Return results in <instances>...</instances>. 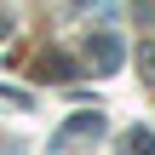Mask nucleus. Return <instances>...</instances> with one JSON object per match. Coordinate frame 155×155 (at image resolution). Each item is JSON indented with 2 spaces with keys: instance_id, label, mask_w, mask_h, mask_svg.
<instances>
[{
  "instance_id": "obj_5",
  "label": "nucleus",
  "mask_w": 155,
  "mask_h": 155,
  "mask_svg": "<svg viewBox=\"0 0 155 155\" xmlns=\"http://www.w3.org/2000/svg\"><path fill=\"white\" fill-rule=\"evenodd\" d=\"M75 6H92V0H75Z\"/></svg>"
},
{
  "instance_id": "obj_6",
  "label": "nucleus",
  "mask_w": 155,
  "mask_h": 155,
  "mask_svg": "<svg viewBox=\"0 0 155 155\" xmlns=\"http://www.w3.org/2000/svg\"><path fill=\"white\" fill-rule=\"evenodd\" d=\"M0 155H17V150H0Z\"/></svg>"
},
{
  "instance_id": "obj_3",
  "label": "nucleus",
  "mask_w": 155,
  "mask_h": 155,
  "mask_svg": "<svg viewBox=\"0 0 155 155\" xmlns=\"http://www.w3.org/2000/svg\"><path fill=\"white\" fill-rule=\"evenodd\" d=\"M35 75H52V81H69V75H75V69H69V58H63V52H46V58H40V69H35Z\"/></svg>"
},
{
  "instance_id": "obj_4",
  "label": "nucleus",
  "mask_w": 155,
  "mask_h": 155,
  "mask_svg": "<svg viewBox=\"0 0 155 155\" xmlns=\"http://www.w3.org/2000/svg\"><path fill=\"white\" fill-rule=\"evenodd\" d=\"M127 150L132 155H155V132L150 127H132V132H127Z\"/></svg>"
},
{
  "instance_id": "obj_1",
  "label": "nucleus",
  "mask_w": 155,
  "mask_h": 155,
  "mask_svg": "<svg viewBox=\"0 0 155 155\" xmlns=\"http://www.w3.org/2000/svg\"><path fill=\"white\" fill-rule=\"evenodd\" d=\"M86 58L98 63V75H115L121 58H127V52H121V35H115V29H98V35L86 40Z\"/></svg>"
},
{
  "instance_id": "obj_2",
  "label": "nucleus",
  "mask_w": 155,
  "mask_h": 155,
  "mask_svg": "<svg viewBox=\"0 0 155 155\" xmlns=\"http://www.w3.org/2000/svg\"><path fill=\"white\" fill-rule=\"evenodd\" d=\"M98 132H104V115H81V121L63 127V144H69V138H98Z\"/></svg>"
}]
</instances>
